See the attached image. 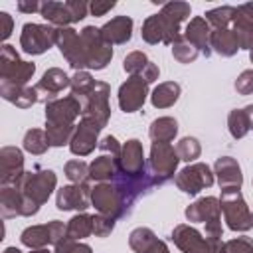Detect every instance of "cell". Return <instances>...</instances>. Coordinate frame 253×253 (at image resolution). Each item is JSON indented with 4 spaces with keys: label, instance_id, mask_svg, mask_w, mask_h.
I'll list each match as a JSON object with an SVG mask.
<instances>
[{
    "label": "cell",
    "instance_id": "cell-12",
    "mask_svg": "<svg viewBox=\"0 0 253 253\" xmlns=\"http://www.w3.org/2000/svg\"><path fill=\"white\" fill-rule=\"evenodd\" d=\"M109 95H111V87L105 81H97L93 91L85 97L83 101V115L95 123H99L103 128L107 126L109 119H111V105H109Z\"/></svg>",
    "mask_w": 253,
    "mask_h": 253
},
{
    "label": "cell",
    "instance_id": "cell-6",
    "mask_svg": "<svg viewBox=\"0 0 253 253\" xmlns=\"http://www.w3.org/2000/svg\"><path fill=\"white\" fill-rule=\"evenodd\" d=\"M53 45H57V28L49 24H34V22L22 26L20 47L28 55H42Z\"/></svg>",
    "mask_w": 253,
    "mask_h": 253
},
{
    "label": "cell",
    "instance_id": "cell-30",
    "mask_svg": "<svg viewBox=\"0 0 253 253\" xmlns=\"http://www.w3.org/2000/svg\"><path fill=\"white\" fill-rule=\"evenodd\" d=\"M180 93H182V89H180V85L176 81H164V83H158L152 89L150 103L156 109H168L180 99Z\"/></svg>",
    "mask_w": 253,
    "mask_h": 253
},
{
    "label": "cell",
    "instance_id": "cell-52",
    "mask_svg": "<svg viewBox=\"0 0 253 253\" xmlns=\"http://www.w3.org/2000/svg\"><path fill=\"white\" fill-rule=\"evenodd\" d=\"M12 28H14V20L8 12H0V38L2 40H8L10 34H12Z\"/></svg>",
    "mask_w": 253,
    "mask_h": 253
},
{
    "label": "cell",
    "instance_id": "cell-25",
    "mask_svg": "<svg viewBox=\"0 0 253 253\" xmlns=\"http://www.w3.org/2000/svg\"><path fill=\"white\" fill-rule=\"evenodd\" d=\"M0 95L4 101L20 107V109H28L36 103H40L38 99V91L34 85H26V87H16V85H8V83H0Z\"/></svg>",
    "mask_w": 253,
    "mask_h": 253
},
{
    "label": "cell",
    "instance_id": "cell-26",
    "mask_svg": "<svg viewBox=\"0 0 253 253\" xmlns=\"http://www.w3.org/2000/svg\"><path fill=\"white\" fill-rule=\"evenodd\" d=\"M24 194L18 186H2L0 188V213L4 219L24 215Z\"/></svg>",
    "mask_w": 253,
    "mask_h": 253
},
{
    "label": "cell",
    "instance_id": "cell-35",
    "mask_svg": "<svg viewBox=\"0 0 253 253\" xmlns=\"http://www.w3.org/2000/svg\"><path fill=\"white\" fill-rule=\"evenodd\" d=\"M93 233V215L81 211L77 215H73L67 221V235L75 241H81L85 237H89Z\"/></svg>",
    "mask_w": 253,
    "mask_h": 253
},
{
    "label": "cell",
    "instance_id": "cell-5",
    "mask_svg": "<svg viewBox=\"0 0 253 253\" xmlns=\"http://www.w3.org/2000/svg\"><path fill=\"white\" fill-rule=\"evenodd\" d=\"M57 186V176L53 170H47V168H34L30 172L24 174L22 182H20V190L24 194V198H28L30 202L38 204V206H43L51 192L55 190Z\"/></svg>",
    "mask_w": 253,
    "mask_h": 253
},
{
    "label": "cell",
    "instance_id": "cell-4",
    "mask_svg": "<svg viewBox=\"0 0 253 253\" xmlns=\"http://www.w3.org/2000/svg\"><path fill=\"white\" fill-rule=\"evenodd\" d=\"M36 73V63L24 61L18 51L10 45L4 43L0 49V83L16 85V87H26L28 81Z\"/></svg>",
    "mask_w": 253,
    "mask_h": 253
},
{
    "label": "cell",
    "instance_id": "cell-18",
    "mask_svg": "<svg viewBox=\"0 0 253 253\" xmlns=\"http://www.w3.org/2000/svg\"><path fill=\"white\" fill-rule=\"evenodd\" d=\"M148 97V83L142 79V75L128 77L119 87V107L125 113H136Z\"/></svg>",
    "mask_w": 253,
    "mask_h": 253
},
{
    "label": "cell",
    "instance_id": "cell-23",
    "mask_svg": "<svg viewBox=\"0 0 253 253\" xmlns=\"http://www.w3.org/2000/svg\"><path fill=\"white\" fill-rule=\"evenodd\" d=\"M210 36H211V26L208 24L206 18L196 16L188 22L186 30H184V40L190 42L198 51H202L206 57L211 55V47H210Z\"/></svg>",
    "mask_w": 253,
    "mask_h": 253
},
{
    "label": "cell",
    "instance_id": "cell-47",
    "mask_svg": "<svg viewBox=\"0 0 253 253\" xmlns=\"http://www.w3.org/2000/svg\"><path fill=\"white\" fill-rule=\"evenodd\" d=\"M115 221L113 217H107L103 213H95L93 215V235L97 237H107L111 235V231L115 229Z\"/></svg>",
    "mask_w": 253,
    "mask_h": 253
},
{
    "label": "cell",
    "instance_id": "cell-27",
    "mask_svg": "<svg viewBox=\"0 0 253 253\" xmlns=\"http://www.w3.org/2000/svg\"><path fill=\"white\" fill-rule=\"evenodd\" d=\"M210 47H211V51H215L221 57H233L241 49L239 47V40H237V36H235V32L231 28L211 30Z\"/></svg>",
    "mask_w": 253,
    "mask_h": 253
},
{
    "label": "cell",
    "instance_id": "cell-20",
    "mask_svg": "<svg viewBox=\"0 0 253 253\" xmlns=\"http://www.w3.org/2000/svg\"><path fill=\"white\" fill-rule=\"evenodd\" d=\"M119 172L128 174V176H140L146 174V160H144V150L142 142L138 138H130L123 144L121 156H119Z\"/></svg>",
    "mask_w": 253,
    "mask_h": 253
},
{
    "label": "cell",
    "instance_id": "cell-3",
    "mask_svg": "<svg viewBox=\"0 0 253 253\" xmlns=\"http://www.w3.org/2000/svg\"><path fill=\"white\" fill-rule=\"evenodd\" d=\"M219 206L223 211V219L231 231H249L253 227V213L243 200L239 188L221 190Z\"/></svg>",
    "mask_w": 253,
    "mask_h": 253
},
{
    "label": "cell",
    "instance_id": "cell-11",
    "mask_svg": "<svg viewBox=\"0 0 253 253\" xmlns=\"http://www.w3.org/2000/svg\"><path fill=\"white\" fill-rule=\"evenodd\" d=\"M57 47H59L61 55L65 57V61L75 71H83L87 67V53H85L81 34L77 30H73L71 26L57 28Z\"/></svg>",
    "mask_w": 253,
    "mask_h": 253
},
{
    "label": "cell",
    "instance_id": "cell-31",
    "mask_svg": "<svg viewBox=\"0 0 253 253\" xmlns=\"http://www.w3.org/2000/svg\"><path fill=\"white\" fill-rule=\"evenodd\" d=\"M119 160L109 156V154H101L97 156L91 164H89V178L95 182H113V178L119 172Z\"/></svg>",
    "mask_w": 253,
    "mask_h": 253
},
{
    "label": "cell",
    "instance_id": "cell-39",
    "mask_svg": "<svg viewBox=\"0 0 253 253\" xmlns=\"http://www.w3.org/2000/svg\"><path fill=\"white\" fill-rule=\"evenodd\" d=\"M24 150L30 152V154H43L47 148H49V142H47V136H45V130L42 128H30L26 134H24Z\"/></svg>",
    "mask_w": 253,
    "mask_h": 253
},
{
    "label": "cell",
    "instance_id": "cell-55",
    "mask_svg": "<svg viewBox=\"0 0 253 253\" xmlns=\"http://www.w3.org/2000/svg\"><path fill=\"white\" fill-rule=\"evenodd\" d=\"M144 253H170V249H168V245H166L162 239H156Z\"/></svg>",
    "mask_w": 253,
    "mask_h": 253
},
{
    "label": "cell",
    "instance_id": "cell-43",
    "mask_svg": "<svg viewBox=\"0 0 253 253\" xmlns=\"http://www.w3.org/2000/svg\"><path fill=\"white\" fill-rule=\"evenodd\" d=\"M148 65V57L144 51H130L123 59V69L132 77V75H142L144 67Z\"/></svg>",
    "mask_w": 253,
    "mask_h": 253
},
{
    "label": "cell",
    "instance_id": "cell-22",
    "mask_svg": "<svg viewBox=\"0 0 253 253\" xmlns=\"http://www.w3.org/2000/svg\"><path fill=\"white\" fill-rule=\"evenodd\" d=\"M213 174L217 178V184L221 190H231V188H239L243 184V174H241V166L235 158L231 156H219L213 164Z\"/></svg>",
    "mask_w": 253,
    "mask_h": 253
},
{
    "label": "cell",
    "instance_id": "cell-24",
    "mask_svg": "<svg viewBox=\"0 0 253 253\" xmlns=\"http://www.w3.org/2000/svg\"><path fill=\"white\" fill-rule=\"evenodd\" d=\"M132 26H134L132 18H128V16H115L107 24L101 26V36L111 45H121V43H126L132 38Z\"/></svg>",
    "mask_w": 253,
    "mask_h": 253
},
{
    "label": "cell",
    "instance_id": "cell-56",
    "mask_svg": "<svg viewBox=\"0 0 253 253\" xmlns=\"http://www.w3.org/2000/svg\"><path fill=\"white\" fill-rule=\"evenodd\" d=\"M237 12H239V14H243L247 20H251V22H253V2H245V4L237 6Z\"/></svg>",
    "mask_w": 253,
    "mask_h": 253
},
{
    "label": "cell",
    "instance_id": "cell-42",
    "mask_svg": "<svg viewBox=\"0 0 253 253\" xmlns=\"http://www.w3.org/2000/svg\"><path fill=\"white\" fill-rule=\"evenodd\" d=\"M65 178L71 184H87L89 180V164H85L83 160H69L63 166Z\"/></svg>",
    "mask_w": 253,
    "mask_h": 253
},
{
    "label": "cell",
    "instance_id": "cell-2",
    "mask_svg": "<svg viewBox=\"0 0 253 253\" xmlns=\"http://www.w3.org/2000/svg\"><path fill=\"white\" fill-rule=\"evenodd\" d=\"M180 156L170 142H152L148 156V174L154 186H162L174 178Z\"/></svg>",
    "mask_w": 253,
    "mask_h": 253
},
{
    "label": "cell",
    "instance_id": "cell-29",
    "mask_svg": "<svg viewBox=\"0 0 253 253\" xmlns=\"http://www.w3.org/2000/svg\"><path fill=\"white\" fill-rule=\"evenodd\" d=\"M227 128H229V134L235 140L243 138L253 128V105L229 111V115H227Z\"/></svg>",
    "mask_w": 253,
    "mask_h": 253
},
{
    "label": "cell",
    "instance_id": "cell-53",
    "mask_svg": "<svg viewBox=\"0 0 253 253\" xmlns=\"http://www.w3.org/2000/svg\"><path fill=\"white\" fill-rule=\"evenodd\" d=\"M16 8L20 12H24V14H34V12H40L42 10V4L36 2V0H20L16 4Z\"/></svg>",
    "mask_w": 253,
    "mask_h": 253
},
{
    "label": "cell",
    "instance_id": "cell-38",
    "mask_svg": "<svg viewBox=\"0 0 253 253\" xmlns=\"http://www.w3.org/2000/svg\"><path fill=\"white\" fill-rule=\"evenodd\" d=\"M95 79H93V75L89 73V71H75L73 73V77H71V85H69V89H71V95H75L81 103L85 101V97L93 91V87H95Z\"/></svg>",
    "mask_w": 253,
    "mask_h": 253
},
{
    "label": "cell",
    "instance_id": "cell-50",
    "mask_svg": "<svg viewBox=\"0 0 253 253\" xmlns=\"http://www.w3.org/2000/svg\"><path fill=\"white\" fill-rule=\"evenodd\" d=\"M67 8L71 12V18H73V24L75 22H81L87 12H89V4L83 2V0H67Z\"/></svg>",
    "mask_w": 253,
    "mask_h": 253
},
{
    "label": "cell",
    "instance_id": "cell-17",
    "mask_svg": "<svg viewBox=\"0 0 253 253\" xmlns=\"http://www.w3.org/2000/svg\"><path fill=\"white\" fill-rule=\"evenodd\" d=\"M91 206V186L89 184H69L57 190L55 208L61 211H85Z\"/></svg>",
    "mask_w": 253,
    "mask_h": 253
},
{
    "label": "cell",
    "instance_id": "cell-10",
    "mask_svg": "<svg viewBox=\"0 0 253 253\" xmlns=\"http://www.w3.org/2000/svg\"><path fill=\"white\" fill-rule=\"evenodd\" d=\"M172 241L182 253H221L223 245H213L196 227L188 223H178L172 229Z\"/></svg>",
    "mask_w": 253,
    "mask_h": 253
},
{
    "label": "cell",
    "instance_id": "cell-34",
    "mask_svg": "<svg viewBox=\"0 0 253 253\" xmlns=\"http://www.w3.org/2000/svg\"><path fill=\"white\" fill-rule=\"evenodd\" d=\"M231 30L235 32L237 40H239V47L241 49H253V22L247 20L243 14L237 12L235 8V18L231 22Z\"/></svg>",
    "mask_w": 253,
    "mask_h": 253
},
{
    "label": "cell",
    "instance_id": "cell-7",
    "mask_svg": "<svg viewBox=\"0 0 253 253\" xmlns=\"http://www.w3.org/2000/svg\"><path fill=\"white\" fill-rule=\"evenodd\" d=\"M79 34H81L85 53H87V67L95 71L105 69L113 59V45L105 42V38L101 36V28L85 26Z\"/></svg>",
    "mask_w": 253,
    "mask_h": 253
},
{
    "label": "cell",
    "instance_id": "cell-1",
    "mask_svg": "<svg viewBox=\"0 0 253 253\" xmlns=\"http://www.w3.org/2000/svg\"><path fill=\"white\" fill-rule=\"evenodd\" d=\"M190 4L188 2H166L158 14H152L142 24V40L146 43H166L174 45L178 40L184 38L180 26L186 18H190Z\"/></svg>",
    "mask_w": 253,
    "mask_h": 253
},
{
    "label": "cell",
    "instance_id": "cell-49",
    "mask_svg": "<svg viewBox=\"0 0 253 253\" xmlns=\"http://www.w3.org/2000/svg\"><path fill=\"white\" fill-rule=\"evenodd\" d=\"M99 148H101V152H103V154H109V156H113V158H117V160H119L121 150H123V144H121L113 134H107V136L99 142Z\"/></svg>",
    "mask_w": 253,
    "mask_h": 253
},
{
    "label": "cell",
    "instance_id": "cell-21",
    "mask_svg": "<svg viewBox=\"0 0 253 253\" xmlns=\"http://www.w3.org/2000/svg\"><path fill=\"white\" fill-rule=\"evenodd\" d=\"M186 219L192 223H210L213 219H221V206L219 198L215 196H206L190 204L184 211Z\"/></svg>",
    "mask_w": 253,
    "mask_h": 253
},
{
    "label": "cell",
    "instance_id": "cell-58",
    "mask_svg": "<svg viewBox=\"0 0 253 253\" xmlns=\"http://www.w3.org/2000/svg\"><path fill=\"white\" fill-rule=\"evenodd\" d=\"M30 253H51V251H47V249L43 247V249H30Z\"/></svg>",
    "mask_w": 253,
    "mask_h": 253
},
{
    "label": "cell",
    "instance_id": "cell-45",
    "mask_svg": "<svg viewBox=\"0 0 253 253\" xmlns=\"http://www.w3.org/2000/svg\"><path fill=\"white\" fill-rule=\"evenodd\" d=\"M53 253H93V249H91V245L75 241L67 235L57 245H53Z\"/></svg>",
    "mask_w": 253,
    "mask_h": 253
},
{
    "label": "cell",
    "instance_id": "cell-8",
    "mask_svg": "<svg viewBox=\"0 0 253 253\" xmlns=\"http://www.w3.org/2000/svg\"><path fill=\"white\" fill-rule=\"evenodd\" d=\"M91 206L97 210V213H103L113 219L128 215L125 202L113 182H97L95 186H91Z\"/></svg>",
    "mask_w": 253,
    "mask_h": 253
},
{
    "label": "cell",
    "instance_id": "cell-40",
    "mask_svg": "<svg viewBox=\"0 0 253 253\" xmlns=\"http://www.w3.org/2000/svg\"><path fill=\"white\" fill-rule=\"evenodd\" d=\"M156 239L158 237H156V233L150 227H136L128 235V245H130V249L134 253H144Z\"/></svg>",
    "mask_w": 253,
    "mask_h": 253
},
{
    "label": "cell",
    "instance_id": "cell-41",
    "mask_svg": "<svg viewBox=\"0 0 253 253\" xmlns=\"http://www.w3.org/2000/svg\"><path fill=\"white\" fill-rule=\"evenodd\" d=\"M176 152H178L180 160L192 164L196 158H200V154H202V144H200V140L194 138V136H184V138L178 140Z\"/></svg>",
    "mask_w": 253,
    "mask_h": 253
},
{
    "label": "cell",
    "instance_id": "cell-9",
    "mask_svg": "<svg viewBox=\"0 0 253 253\" xmlns=\"http://www.w3.org/2000/svg\"><path fill=\"white\" fill-rule=\"evenodd\" d=\"M174 182L178 190H182L184 194L196 196L198 192H202L204 188H210L215 182V174L206 162H192L174 176Z\"/></svg>",
    "mask_w": 253,
    "mask_h": 253
},
{
    "label": "cell",
    "instance_id": "cell-14",
    "mask_svg": "<svg viewBox=\"0 0 253 253\" xmlns=\"http://www.w3.org/2000/svg\"><path fill=\"white\" fill-rule=\"evenodd\" d=\"M24 154L18 146L0 148V186H20L24 178Z\"/></svg>",
    "mask_w": 253,
    "mask_h": 253
},
{
    "label": "cell",
    "instance_id": "cell-32",
    "mask_svg": "<svg viewBox=\"0 0 253 253\" xmlns=\"http://www.w3.org/2000/svg\"><path fill=\"white\" fill-rule=\"evenodd\" d=\"M178 134V121L174 117H158L148 126V136L152 142H170Z\"/></svg>",
    "mask_w": 253,
    "mask_h": 253
},
{
    "label": "cell",
    "instance_id": "cell-13",
    "mask_svg": "<svg viewBox=\"0 0 253 253\" xmlns=\"http://www.w3.org/2000/svg\"><path fill=\"white\" fill-rule=\"evenodd\" d=\"M113 184H115V188L119 190V194H121V198H123L125 208H126L128 213H130L134 202H136L140 196H146V194L154 188V184H152L148 172H146V174H140V176H128V174L117 172V176L113 178Z\"/></svg>",
    "mask_w": 253,
    "mask_h": 253
},
{
    "label": "cell",
    "instance_id": "cell-48",
    "mask_svg": "<svg viewBox=\"0 0 253 253\" xmlns=\"http://www.w3.org/2000/svg\"><path fill=\"white\" fill-rule=\"evenodd\" d=\"M235 91L239 95H251L253 93V69H245L237 75L235 83H233Z\"/></svg>",
    "mask_w": 253,
    "mask_h": 253
},
{
    "label": "cell",
    "instance_id": "cell-19",
    "mask_svg": "<svg viewBox=\"0 0 253 253\" xmlns=\"http://www.w3.org/2000/svg\"><path fill=\"white\" fill-rule=\"evenodd\" d=\"M69 85H71V77H67V73H65L63 69H59V67H49L34 87H36V91H38L40 103L47 105V103L59 99L57 93H61V91L67 89Z\"/></svg>",
    "mask_w": 253,
    "mask_h": 253
},
{
    "label": "cell",
    "instance_id": "cell-59",
    "mask_svg": "<svg viewBox=\"0 0 253 253\" xmlns=\"http://www.w3.org/2000/svg\"><path fill=\"white\" fill-rule=\"evenodd\" d=\"M249 59H251V63H253V49L249 51Z\"/></svg>",
    "mask_w": 253,
    "mask_h": 253
},
{
    "label": "cell",
    "instance_id": "cell-37",
    "mask_svg": "<svg viewBox=\"0 0 253 253\" xmlns=\"http://www.w3.org/2000/svg\"><path fill=\"white\" fill-rule=\"evenodd\" d=\"M204 16H206L208 24L211 26V30H223V28L231 26V22L235 18V6H217V8L208 10Z\"/></svg>",
    "mask_w": 253,
    "mask_h": 253
},
{
    "label": "cell",
    "instance_id": "cell-15",
    "mask_svg": "<svg viewBox=\"0 0 253 253\" xmlns=\"http://www.w3.org/2000/svg\"><path fill=\"white\" fill-rule=\"evenodd\" d=\"M79 115H83V103L75 95L59 97L45 105V123L75 125Z\"/></svg>",
    "mask_w": 253,
    "mask_h": 253
},
{
    "label": "cell",
    "instance_id": "cell-57",
    "mask_svg": "<svg viewBox=\"0 0 253 253\" xmlns=\"http://www.w3.org/2000/svg\"><path fill=\"white\" fill-rule=\"evenodd\" d=\"M4 253H22V251H20L18 247H6V249H4Z\"/></svg>",
    "mask_w": 253,
    "mask_h": 253
},
{
    "label": "cell",
    "instance_id": "cell-36",
    "mask_svg": "<svg viewBox=\"0 0 253 253\" xmlns=\"http://www.w3.org/2000/svg\"><path fill=\"white\" fill-rule=\"evenodd\" d=\"M77 125H55V123H45V136L49 146H63L69 144L73 138Z\"/></svg>",
    "mask_w": 253,
    "mask_h": 253
},
{
    "label": "cell",
    "instance_id": "cell-44",
    "mask_svg": "<svg viewBox=\"0 0 253 253\" xmlns=\"http://www.w3.org/2000/svg\"><path fill=\"white\" fill-rule=\"evenodd\" d=\"M172 55H174V59H176L178 63H192V61H196V57L200 55V51H198L190 42H186V40L182 38V40H178V42L172 45Z\"/></svg>",
    "mask_w": 253,
    "mask_h": 253
},
{
    "label": "cell",
    "instance_id": "cell-16",
    "mask_svg": "<svg viewBox=\"0 0 253 253\" xmlns=\"http://www.w3.org/2000/svg\"><path fill=\"white\" fill-rule=\"evenodd\" d=\"M103 130V126L87 117H81L79 125L75 126L73 138L69 142V150L75 156H87L95 150L97 142H99V132Z\"/></svg>",
    "mask_w": 253,
    "mask_h": 253
},
{
    "label": "cell",
    "instance_id": "cell-51",
    "mask_svg": "<svg viewBox=\"0 0 253 253\" xmlns=\"http://www.w3.org/2000/svg\"><path fill=\"white\" fill-rule=\"evenodd\" d=\"M117 6V2H101V0H95V2H91L89 4V12L93 14V16H105L107 12H111L113 8Z\"/></svg>",
    "mask_w": 253,
    "mask_h": 253
},
{
    "label": "cell",
    "instance_id": "cell-46",
    "mask_svg": "<svg viewBox=\"0 0 253 253\" xmlns=\"http://www.w3.org/2000/svg\"><path fill=\"white\" fill-rule=\"evenodd\" d=\"M221 253H253V239L251 237H233L223 243Z\"/></svg>",
    "mask_w": 253,
    "mask_h": 253
},
{
    "label": "cell",
    "instance_id": "cell-33",
    "mask_svg": "<svg viewBox=\"0 0 253 253\" xmlns=\"http://www.w3.org/2000/svg\"><path fill=\"white\" fill-rule=\"evenodd\" d=\"M22 245H26L28 249H43L45 245L51 243V235H49V227L47 223L43 225H30L22 231L20 235Z\"/></svg>",
    "mask_w": 253,
    "mask_h": 253
},
{
    "label": "cell",
    "instance_id": "cell-54",
    "mask_svg": "<svg viewBox=\"0 0 253 253\" xmlns=\"http://www.w3.org/2000/svg\"><path fill=\"white\" fill-rule=\"evenodd\" d=\"M158 75H160L158 65H156V63H152V61H148V65H146V67H144V71H142V79L150 85V83H154V81L158 79Z\"/></svg>",
    "mask_w": 253,
    "mask_h": 253
},
{
    "label": "cell",
    "instance_id": "cell-28",
    "mask_svg": "<svg viewBox=\"0 0 253 253\" xmlns=\"http://www.w3.org/2000/svg\"><path fill=\"white\" fill-rule=\"evenodd\" d=\"M40 14L53 28H67L69 24H73V18H71V12L67 8V2H55V0L42 2Z\"/></svg>",
    "mask_w": 253,
    "mask_h": 253
}]
</instances>
